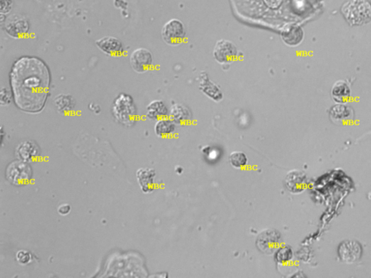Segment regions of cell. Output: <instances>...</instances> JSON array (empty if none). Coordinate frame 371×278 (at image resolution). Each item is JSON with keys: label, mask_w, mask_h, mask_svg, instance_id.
Masks as SVG:
<instances>
[{"label": "cell", "mask_w": 371, "mask_h": 278, "mask_svg": "<svg viewBox=\"0 0 371 278\" xmlns=\"http://www.w3.org/2000/svg\"><path fill=\"white\" fill-rule=\"evenodd\" d=\"M279 240L280 237L278 231L274 230H265L260 233V236L257 237V247L266 252L267 250L275 249L279 245Z\"/></svg>", "instance_id": "cell-15"}, {"label": "cell", "mask_w": 371, "mask_h": 278, "mask_svg": "<svg viewBox=\"0 0 371 278\" xmlns=\"http://www.w3.org/2000/svg\"><path fill=\"white\" fill-rule=\"evenodd\" d=\"M282 0H265V4L271 8H279Z\"/></svg>", "instance_id": "cell-29"}, {"label": "cell", "mask_w": 371, "mask_h": 278, "mask_svg": "<svg viewBox=\"0 0 371 278\" xmlns=\"http://www.w3.org/2000/svg\"><path fill=\"white\" fill-rule=\"evenodd\" d=\"M113 115L115 119L125 126H132L137 120V109L134 100L130 95L121 93L113 104Z\"/></svg>", "instance_id": "cell-2"}, {"label": "cell", "mask_w": 371, "mask_h": 278, "mask_svg": "<svg viewBox=\"0 0 371 278\" xmlns=\"http://www.w3.org/2000/svg\"><path fill=\"white\" fill-rule=\"evenodd\" d=\"M137 182L144 194H151L156 187V172L150 167H142L136 173Z\"/></svg>", "instance_id": "cell-11"}, {"label": "cell", "mask_w": 371, "mask_h": 278, "mask_svg": "<svg viewBox=\"0 0 371 278\" xmlns=\"http://www.w3.org/2000/svg\"><path fill=\"white\" fill-rule=\"evenodd\" d=\"M4 28L7 34L12 38H23L29 33L30 24L25 18L13 15L5 20Z\"/></svg>", "instance_id": "cell-8"}, {"label": "cell", "mask_w": 371, "mask_h": 278, "mask_svg": "<svg viewBox=\"0 0 371 278\" xmlns=\"http://www.w3.org/2000/svg\"><path fill=\"white\" fill-rule=\"evenodd\" d=\"M146 117L151 120H157L169 116V110L162 100H154L146 108Z\"/></svg>", "instance_id": "cell-16"}, {"label": "cell", "mask_w": 371, "mask_h": 278, "mask_svg": "<svg viewBox=\"0 0 371 278\" xmlns=\"http://www.w3.org/2000/svg\"><path fill=\"white\" fill-rule=\"evenodd\" d=\"M10 82L15 105L30 114L40 113L45 108L50 94V73L38 57H23L11 67Z\"/></svg>", "instance_id": "cell-1"}, {"label": "cell", "mask_w": 371, "mask_h": 278, "mask_svg": "<svg viewBox=\"0 0 371 278\" xmlns=\"http://www.w3.org/2000/svg\"><path fill=\"white\" fill-rule=\"evenodd\" d=\"M199 89L208 97L214 101H220L223 99V94L221 89L218 87V85L211 81L206 73H201Z\"/></svg>", "instance_id": "cell-14"}, {"label": "cell", "mask_w": 371, "mask_h": 278, "mask_svg": "<svg viewBox=\"0 0 371 278\" xmlns=\"http://www.w3.org/2000/svg\"><path fill=\"white\" fill-rule=\"evenodd\" d=\"M176 130V124L174 120L168 117L157 120L154 130L155 134L160 138H167L174 134Z\"/></svg>", "instance_id": "cell-17"}, {"label": "cell", "mask_w": 371, "mask_h": 278, "mask_svg": "<svg viewBox=\"0 0 371 278\" xmlns=\"http://www.w3.org/2000/svg\"><path fill=\"white\" fill-rule=\"evenodd\" d=\"M292 251L287 247H280L275 252V259L279 263L284 264L289 262L292 258Z\"/></svg>", "instance_id": "cell-23"}, {"label": "cell", "mask_w": 371, "mask_h": 278, "mask_svg": "<svg viewBox=\"0 0 371 278\" xmlns=\"http://www.w3.org/2000/svg\"><path fill=\"white\" fill-rule=\"evenodd\" d=\"M89 106L92 107V108H89V109H90L91 112H94V113H96V114H98L100 112V108H99V105L94 104V103H91Z\"/></svg>", "instance_id": "cell-30"}, {"label": "cell", "mask_w": 371, "mask_h": 278, "mask_svg": "<svg viewBox=\"0 0 371 278\" xmlns=\"http://www.w3.org/2000/svg\"><path fill=\"white\" fill-rule=\"evenodd\" d=\"M15 259H16L18 263L20 265H28L31 263L33 260V254L30 252H28L26 250H20L18 251L15 255Z\"/></svg>", "instance_id": "cell-24"}, {"label": "cell", "mask_w": 371, "mask_h": 278, "mask_svg": "<svg viewBox=\"0 0 371 278\" xmlns=\"http://www.w3.org/2000/svg\"><path fill=\"white\" fill-rule=\"evenodd\" d=\"M350 88H349L348 85L344 81H339L336 83L331 90L332 96L338 102H342V101L348 99V98L350 97Z\"/></svg>", "instance_id": "cell-20"}, {"label": "cell", "mask_w": 371, "mask_h": 278, "mask_svg": "<svg viewBox=\"0 0 371 278\" xmlns=\"http://www.w3.org/2000/svg\"><path fill=\"white\" fill-rule=\"evenodd\" d=\"M130 64L136 73L145 74L150 71L153 65L152 52L144 47L136 49L130 54Z\"/></svg>", "instance_id": "cell-6"}, {"label": "cell", "mask_w": 371, "mask_h": 278, "mask_svg": "<svg viewBox=\"0 0 371 278\" xmlns=\"http://www.w3.org/2000/svg\"><path fill=\"white\" fill-rule=\"evenodd\" d=\"M169 118L174 120L176 124L182 125L190 121L191 113L186 107L176 104L171 108L169 112Z\"/></svg>", "instance_id": "cell-18"}, {"label": "cell", "mask_w": 371, "mask_h": 278, "mask_svg": "<svg viewBox=\"0 0 371 278\" xmlns=\"http://www.w3.org/2000/svg\"><path fill=\"white\" fill-rule=\"evenodd\" d=\"M303 30L296 25H287L282 28L281 37L286 45L295 47L303 40Z\"/></svg>", "instance_id": "cell-12"}, {"label": "cell", "mask_w": 371, "mask_h": 278, "mask_svg": "<svg viewBox=\"0 0 371 278\" xmlns=\"http://www.w3.org/2000/svg\"><path fill=\"white\" fill-rule=\"evenodd\" d=\"M13 0H0V13L2 15L9 14L13 8Z\"/></svg>", "instance_id": "cell-26"}, {"label": "cell", "mask_w": 371, "mask_h": 278, "mask_svg": "<svg viewBox=\"0 0 371 278\" xmlns=\"http://www.w3.org/2000/svg\"><path fill=\"white\" fill-rule=\"evenodd\" d=\"M331 116L333 120L345 121L352 116L351 110L344 105H337L333 107L331 111Z\"/></svg>", "instance_id": "cell-22"}, {"label": "cell", "mask_w": 371, "mask_h": 278, "mask_svg": "<svg viewBox=\"0 0 371 278\" xmlns=\"http://www.w3.org/2000/svg\"><path fill=\"white\" fill-rule=\"evenodd\" d=\"M342 15L352 25H360L371 20V3L368 0H348L342 8Z\"/></svg>", "instance_id": "cell-3"}, {"label": "cell", "mask_w": 371, "mask_h": 278, "mask_svg": "<svg viewBox=\"0 0 371 278\" xmlns=\"http://www.w3.org/2000/svg\"><path fill=\"white\" fill-rule=\"evenodd\" d=\"M213 56L218 63L230 64L237 58L238 50L231 41L221 40L217 42Z\"/></svg>", "instance_id": "cell-7"}, {"label": "cell", "mask_w": 371, "mask_h": 278, "mask_svg": "<svg viewBox=\"0 0 371 278\" xmlns=\"http://www.w3.org/2000/svg\"><path fill=\"white\" fill-rule=\"evenodd\" d=\"M186 37L184 23L178 19H171L162 27V40L167 45L179 46L183 43Z\"/></svg>", "instance_id": "cell-5"}, {"label": "cell", "mask_w": 371, "mask_h": 278, "mask_svg": "<svg viewBox=\"0 0 371 278\" xmlns=\"http://www.w3.org/2000/svg\"><path fill=\"white\" fill-rule=\"evenodd\" d=\"M5 177L13 186H24L31 181L33 169L28 162L18 159L8 164L5 170Z\"/></svg>", "instance_id": "cell-4"}, {"label": "cell", "mask_w": 371, "mask_h": 278, "mask_svg": "<svg viewBox=\"0 0 371 278\" xmlns=\"http://www.w3.org/2000/svg\"><path fill=\"white\" fill-rule=\"evenodd\" d=\"M339 254L343 262L351 263L360 258L361 248L358 244L353 241H347L342 244L339 249Z\"/></svg>", "instance_id": "cell-13"}, {"label": "cell", "mask_w": 371, "mask_h": 278, "mask_svg": "<svg viewBox=\"0 0 371 278\" xmlns=\"http://www.w3.org/2000/svg\"><path fill=\"white\" fill-rule=\"evenodd\" d=\"M55 105L59 113L68 114L74 111L76 103L75 99L71 95L60 94L55 96Z\"/></svg>", "instance_id": "cell-19"}, {"label": "cell", "mask_w": 371, "mask_h": 278, "mask_svg": "<svg viewBox=\"0 0 371 278\" xmlns=\"http://www.w3.org/2000/svg\"><path fill=\"white\" fill-rule=\"evenodd\" d=\"M40 154V147L33 141L27 140L20 142L15 149L17 158L28 163L37 160Z\"/></svg>", "instance_id": "cell-10"}, {"label": "cell", "mask_w": 371, "mask_h": 278, "mask_svg": "<svg viewBox=\"0 0 371 278\" xmlns=\"http://www.w3.org/2000/svg\"><path fill=\"white\" fill-rule=\"evenodd\" d=\"M71 211V206L69 204H62L57 208V213L60 214L61 216H66Z\"/></svg>", "instance_id": "cell-27"}, {"label": "cell", "mask_w": 371, "mask_h": 278, "mask_svg": "<svg viewBox=\"0 0 371 278\" xmlns=\"http://www.w3.org/2000/svg\"><path fill=\"white\" fill-rule=\"evenodd\" d=\"M96 45L101 52L108 56L119 57L124 53L123 42L114 37H105L96 41Z\"/></svg>", "instance_id": "cell-9"}, {"label": "cell", "mask_w": 371, "mask_h": 278, "mask_svg": "<svg viewBox=\"0 0 371 278\" xmlns=\"http://www.w3.org/2000/svg\"><path fill=\"white\" fill-rule=\"evenodd\" d=\"M228 161L232 167L235 169H244L248 164V157L247 154L241 151H235L230 154Z\"/></svg>", "instance_id": "cell-21"}, {"label": "cell", "mask_w": 371, "mask_h": 278, "mask_svg": "<svg viewBox=\"0 0 371 278\" xmlns=\"http://www.w3.org/2000/svg\"><path fill=\"white\" fill-rule=\"evenodd\" d=\"M12 98H13L12 91L7 88H3L0 92V104L2 106H8L12 101Z\"/></svg>", "instance_id": "cell-25"}, {"label": "cell", "mask_w": 371, "mask_h": 278, "mask_svg": "<svg viewBox=\"0 0 371 278\" xmlns=\"http://www.w3.org/2000/svg\"><path fill=\"white\" fill-rule=\"evenodd\" d=\"M114 5L118 9L121 10L123 13L128 9V3L125 0H114Z\"/></svg>", "instance_id": "cell-28"}]
</instances>
